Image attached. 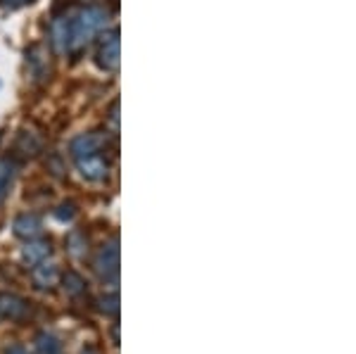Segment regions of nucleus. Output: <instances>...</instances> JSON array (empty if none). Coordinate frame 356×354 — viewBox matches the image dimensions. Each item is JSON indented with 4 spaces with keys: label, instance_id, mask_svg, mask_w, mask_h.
Masks as SVG:
<instances>
[{
    "label": "nucleus",
    "instance_id": "11",
    "mask_svg": "<svg viewBox=\"0 0 356 354\" xmlns=\"http://www.w3.org/2000/svg\"><path fill=\"white\" fill-rule=\"evenodd\" d=\"M57 278H60V273H57V266L50 264V262H41V264L33 266V283H36L41 290L53 288V285L57 283Z\"/></svg>",
    "mask_w": 356,
    "mask_h": 354
},
{
    "label": "nucleus",
    "instance_id": "15",
    "mask_svg": "<svg viewBox=\"0 0 356 354\" xmlns=\"http://www.w3.org/2000/svg\"><path fill=\"white\" fill-rule=\"evenodd\" d=\"M100 309L105 314L117 316V314H119V298H117V295H107V298H102L100 300Z\"/></svg>",
    "mask_w": 356,
    "mask_h": 354
},
{
    "label": "nucleus",
    "instance_id": "10",
    "mask_svg": "<svg viewBox=\"0 0 356 354\" xmlns=\"http://www.w3.org/2000/svg\"><path fill=\"white\" fill-rule=\"evenodd\" d=\"M13 228H15V233L19 238L33 241V238L41 236L43 224H41V219H38L36 214H22V216H17V219H15V226Z\"/></svg>",
    "mask_w": 356,
    "mask_h": 354
},
{
    "label": "nucleus",
    "instance_id": "4",
    "mask_svg": "<svg viewBox=\"0 0 356 354\" xmlns=\"http://www.w3.org/2000/svg\"><path fill=\"white\" fill-rule=\"evenodd\" d=\"M79 167V174L83 176L86 181H105L107 174H110V162L105 159L102 152H93L88 157H81V159H74Z\"/></svg>",
    "mask_w": 356,
    "mask_h": 354
},
{
    "label": "nucleus",
    "instance_id": "17",
    "mask_svg": "<svg viewBox=\"0 0 356 354\" xmlns=\"http://www.w3.org/2000/svg\"><path fill=\"white\" fill-rule=\"evenodd\" d=\"M26 3H31V0H0V5L3 8H19V5H26Z\"/></svg>",
    "mask_w": 356,
    "mask_h": 354
},
{
    "label": "nucleus",
    "instance_id": "2",
    "mask_svg": "<svg viewBox=\"0 0 356 354\" xmlns=\"http://www.w3.org/2000/svg\"><path fill=\"white\" fill-rule=\"evenodd\" d=\"M95 273L102 278V281H117L119 276V241L105 243L100 250H97L95 257Z\"/></svg>",
    "mask_w": 356,
    "mask_h": 354
},
{
    "label": "nucleus",
    "instance_id": "19",
    "mask_svg": "<svg viewBox=\"0 0 356 354\" xmlns=\"http://www.w3.org/2000/svg\"><path fill=\"white\" fill-rule=\"evenodd\" d=\"M81 354H95V350H83Z\"/></svg>",
    "mask_w": 356,
    "mask_h": 354
},
{
    "label": "nucleus",
    "instance_id": "1",
    "mask_svg": "<svg viewBox=\"0 0 356 354\" xmlns=\"http://www.w3.org/2000/svg\"><path fill=\"white\" fill-rule=\"evenodd\" d=\"M107 22H110L107 10L97 8V5L83 8L76 17H72V48H69V53H81L97 33L105 31Z\"/></svg>",
    "mask_w": 356,
    "mask_h": 354
},
{
    "label": "nucleus",
    "instance_id": "5",
    "mask_svg": "<svg viewBox=\"0 0 356 354\" xmlns=\"http://www.w3.org/2000/svg\"><path fill=\"white\" fill-rule=\"evenodd\" d=\"M50 45L57 55H67L72 48V17H55L50 22Z\"/></svg>",
    "mask_w": 356,
    "mask_h": 354
},
{
    "label": "nucleus",
    "instance_id": "9",
    "mask_svg": "<svg viewBox=\"0 0 356 354\" xmlns=\"http://www.w3.org/2000/svg\"><path fill=\"white\" fill-rule=\"evenodd\" d=\"M50 252H53V245L48 241H29L26 248H22V259H24L29 266H36L48 259Z\"/></svg>",
    "mask_w": 356,
    "mask_h": 354
},
{
    "label": "nucleus",
    "instance_id": "3",
    "mask_svg": "<svg viewBox=\"0 0 356 354\" xmlns=\"http://www.w3.org/2000/svg\"><path fill=\"white\" fill-rule=\"evenodd\" d=\"M97 67L105 72L119 70V29H112L102 36L100 48H97Z\"/></svg>",
    "mask_w": 356,
    "mask_h": 354
},
{
    "label": "nucleus",
    "instance_id": "8",
    "mask_svg": "<svg viewBox=\"0 0 356 354\" xmlns=\"http://www.w3.org/2000/svg\"><path fill=\"white\" fill-rule=\"evenodd\" d=\"M26 62H29V74H31L36 81H43L48 79L50 67H48V57H45V50L41 45H33L31 50L26 53Z\"/></svg>",
    "mask_w": 356,
    "mask_h": 354
},
{
    "label": "nucleus",
    "instance_id": "14",
    "mask_svg": "<svg viewBox=\"0 0 356 354\" xmlns=\"http://www.w3.org/2000/svg\"><path fill=\"white\" fill-rule=\"evenodd\" d=\"M62 283H65V293L72 295V298H76V295H81L86 290V281L81 278V273H76V271H67Z\"/></svg>",
    "mask_w": 356,
    "mask_h": 354
},
{
    "label": "nucleus",
    "instance_id": "7",
    "mask_svg": "<svg viewBox=\"0 0 356 354\" xmlns=\"http://www.w3.org/2000/svg\"><path fill=\"white\" fill-rule=\"evenodd\" d=\"M100 147H102V138L97 134H81L69 143V152H72L74 159H81V157L93 155V152H100Z\"/></svg>",
    "mask_w": 356,
    "mask_h": 354
},
{
    "label": "nucleus",
    "instance_id": "12",
    "mask_svg": "<svg viewBox=\"0 0 356 354\" xmlns=\"http://www.w3.org/2000/svg\"><path fill=\"white\" fill-rule=\"evenodd\" d=\"M15 176H17V164L13 159H0V204L8 198L10 188L15 184Z\"/></svg>",
    "mask_w": 356,
    "mask_h": 354
},
{
    "label": "nucleus",
    "instance_id": "16",
    "mask_svg": "<svg viewBox=\"0 0 356 354\" xmlns=\"http://www.w3.org/2000/svg\"><path fill=\"white\" fill-rule=\"evenodd\" d=\"M62 209H67V212H55V216L60 221H72L74 219V204H62Z\"/></svg>",
    "mask_w": 356,
    "mask_h": 354
},
{
    "label": "nucleus",
    "instance_id": "18",
    "mask_svg": "<svg viewBox=\"0 0 356 354\" xmlns=\"http://www.w3.org/2000/svg\"><path fill=\"white\" fill-rule=\"evenodd\" d=\"M5 354H29V352L22 345H10L8 350H5Z\"/></svg>",
    "mask_w": 356,
    "mask_h": 354
},
{
    "label": "nucleus",
    "instance_id": "6",
    "mask_svg": "<svg viewBox=\"0 0 356 354\" xmlns=\"http://www.w3.org/2000/svg\"><path fill=\"white\" fill-rule=\"evenodd\" d=\"M29 312V302L19 295L13 293H0V321H19Z\"/></svg>",
    "mask_w": 356,
    "mask_h": 354
},
{
    "label": "nucleus",
    "instance_id": "13",
    "mask_svg": "<svg viewBox=\"0 0 356 354\" xmlns=\"http://www.w3.org/2000/svg\"><path fill=\"white\" fill-rule=\"evenodd\" d=\"M36 354H62V342L53 333L43 330L36 335Z\"/></svg>",
    "mask_w": 356,
    "mask_h": 354
}]
</instances>
